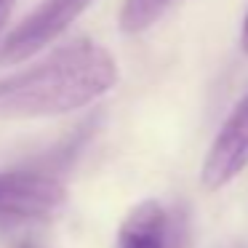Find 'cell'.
Masks as SVG:
<instances>
[{
	"mask_svg": "<svg viewBox=\"0 0 248 248\" xmlns=\"http://www.w3.org/2000/svg\"><path fill=\"white\" fill-rule=\"evenodd\" d=\"M118 83V62L93 40H72L0 78V120L56 118L93 104Z\"/></svg>",
	"mask_w": 248,
	"mask_h": 248,
	"instance_id": "obj_1",
	"label": "cell"
},
{
	"mask_svg": "<svg viewBox=\"0 0 248 248\" xmlns=\"http://www.w3.org/2000/svg\"><path fill=\"white\" fill-rule=\"evenodd\" d=\"M67 189L54 176L38 171L0 173V227L51 221L62 214Z\"/></svg>",
	"mask_w": 248,
	"mask_h": 248,
	"instance_id": "obj_2",
	"label": "cell"
},
{
	"mask_svg": "<svg viewBox=\"0 0 248 248\" xmlns=\"http://www.w3.org/2000/svg\"><path fill=\"white\" fill-rule=\"evenodd\" d=\"M93 6V0H43L16 24L11 35L0 46V64H19L30 56L40 54L59 35H64L78 16Z\"/></svg>",
	"mask_w": 248,
	"mask_h": 248,
	"instance_id": "obj_3",
	"label": "cell"
},
{
	"mask_svg": "<svg viewBox=\"0 0 248 248\" xmlns=\"http://www.w3.org/2000/svg\"><path fill=\"white\" fill-rule=\"evenodd\" d=\"M248 166V93L237 102L224 125L219 128L208 155H205L203 179L205 189H219Z\"/></svg>",
	"mask_w": 248,
	"mask_h": 248,
	"instance_id": "obj_4",
	"label": "cell"
},
{
	"mask_svg": "<svg viewBox=\"0 0 248 248\" xmlns=\"http://www.w3.org/2000/svg\"><path fill=\"white\" fill-rule=\"evenodd\" d=\"M120 248H171V219L157 200L134 205L118 230Z\"/></svg>",
	"mask_w": 248,
	"mask_h": 248,
	"instance_id": "obj_5",
	"label": "cell"
},
{
	"mask_svg": "<svg viewBox=\"0 0 248 248\" xmlns=\"http://www.w3.org/2000/svg\"><path fill=\"white\" fill-rule=\"evenodd\" d=\"M182 0H125L120 8V30L125 35H139L157 24Z\"/></svg>",
	"mask_w": 248,
	"mask_h": 248,
	"instance_id": "obj_6",
	"label": "cell"
},
{
	"mask_svg": "<svg viewBox=\"0 0 248 248\" xmlns=\"http://www.w3.org/2000/svg\"><path fill=\"white\" fill-rule=\"evenodd\" d=\"M14 6H16V0H0V32H3V27H6L8 19H11Z\"/></svg>",
	"mask_w": 248,
	"mask_h": 248,
	"instance_id": "obj_7",
	"label": "cell"
},
{
	"mask_svg": "<svg viewBox=\"0 0 248 248\" xmlns=\"http://www.w3.org/2000/svg\"><path fill=\"white\" fill-rule=\"evenodd\" d=\"M240 46L243 51L248 54V14H246V22H243V32H240Z\"/></svg>",
	"mask_w": 248,
	"mask_h": 248,
	"instance_id": "obj_8",
	"label": "cell"
},
{
	"mask_svg": "<svg viewBox=\"0 0 248 248\" xmlns=\"http://www.w3.org/2000/svg\"><path fill=\"white\" fill-rule=\"evenodd\" d=\"M19 248H35V246H30V243H22V246H19Z\"/></svg>",
	"mask_w": 248,
	"mask_h": 248,
	"instance_id": "obj_9",
	"label": "cell"
}]
</instances>
